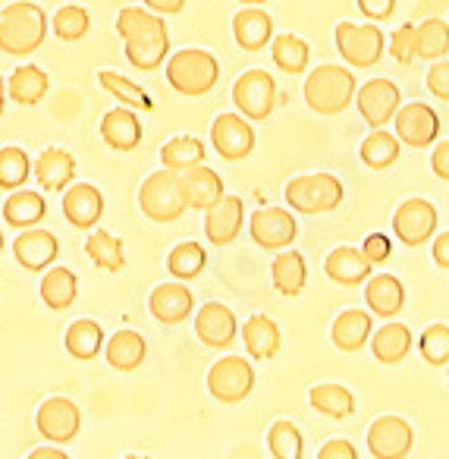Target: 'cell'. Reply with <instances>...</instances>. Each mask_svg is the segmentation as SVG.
<instances>
[{
  "label": "cell",
  "mask_w": 449,
  "mask_h": 459,
  "mask_svg": "<svg viewBox=\"0 0 449 459\" xmlns=\"http://www.w3.org/2000/svg\"><path fill=\"white\" fill-rule=\"evenodd\" d=\"M4 221L10 223L13 230H29L39 227L47 214V202L41 192L35 189H13L7 198H4V208H0Z\"/></svg>",
  "instance_id": "cell-27"
},
{
  "label": "cell",
  "mask_w": 449,
  "mask_h": 459,
  "mask_svg": "<svg viewBox=\"0 0 449 459\" xmlns=\"http://www.w3.org/2000/svg\"><path fill=\"white\" fill-rule=\"evenodd\" d=\"M139 208L148 221L154 223H173L183 217V211L189 208L183 195V183H179V173L177 170H160L148 173L145 183L139 189Z\"/></svg>",
  "instance_id": "cell-5"
},
{
  "label": "cell",
  "mask_w": 449,
  "mask_h": 459,
  "mask_svg": "<svg viewBox=\"0 0 449 459\" xmlns=\"http://www.w3.org/2000/svg\"><path fill=\"white\" fill-rule=\"evenodd\" d=\"M4 101H7V79L0 76V117H4Z\"/></svg>",
  "instance_id": "cell-58"
},
{
  "label": "cell",
  "mask_w": 449,
  "mask_h": 459,
  "mask_svg": "<svg viewBox=\"0 0 449 459\" xmlns=\"http://www.w3.org/2000/svg\"><path fill=\"white\" fill-rule=\"evenodd\" d=\"M430 170L440 179H449V142H440L430 154Z\"/></svg>",
  "instance_id": "cell-55"
},
{
  "label": "cell",
  "mask_w": 449,
  "mask_h": 459,
  "mask_svg": "<svg viewBox=\"0 0 449 459\" xmlns=\"http://www.w3.org/2000/svg\"><path fill=\"white\" fill-rule=\"evenodd\" d=\"M145 356H148L145 337H142L139 331H133V327L114 331L108 337V343H104V359H108V365L114 371H123V375L139 368V365L145 362Z\"/></svg>",
  "instance_id": "cell-25"
},
{
  "label": "cell",
  "mask_w": 449,
  "mask_h": 459,
  "mask_svg": "<svg viewBox=\"0 0 449 459\" xmlns=\"http://www.w3.org/2000/svg\"><path fill=\"white\" fill-rule=\"evenodd\" d=\"M308 403L315 412L327 415V419H346L355 412V396L342 384H315L308 390Z\"/></svg>",
  "instance_id": "cell-39"
},
{
  "label": "cell",
  "mask_w": 449,
  "mask_h": 459,
  "mask_svg": "<svg viewBox=\"0 0 449 459\" xmlns=\"http://www.w3.org/2000/svg\"><path fill=\"white\" fill-rule=\"evenodd\" d=\"M248 233H252V239L261 246V249L277 252V249L292 246L298 227H296V217H292V211H286V208H258L252 217H248Z\"/></svg>",
  "instance_id": "cell-16"
},
{
  "label": "cell",
  "mask_w": 449,
  "mask_h": 459,
  "mask_svg": "<svg viewBox=\"0 0 449 459\" xmlns=\"http://www.w3.org/2000/svg\"><path fill=\"white\" fill-rule=\"evenodd\" d=\"M26 459H70L64 450H57V446H39V450H32Z\"/></svg>",
  "instance_id": "cell-57"
},
{
  "label": "cell",
  "mask_w": 449,
  "mask_h": 459,
  "mask_svg": "<svg viewBox=\"0 0 449 459\" xmlns=\"http://www.w3.org/2000/svg\"><path fill=\"white\" fill-rule=\"evenodd\" d=\"M371 268L374 264L365 258V252L352 249V246H340V249L330 252L327 262H324V274L333 283H342V287H355V283L367 281Z\"/></svg>",
  "instance_id": "cell-31"
},
{
  "label": "cell",
  "mask_w": 449,
  "mask_h": 459,
  "mask_svg": "<svg viewBox=\"0 0 449 459\" xmlns=\"http://www.w3.org/2000/svg\"><path fill=\"white\" fill-rule=\"evenodd\" d=\"M85 255L95 264L98 271H108V274H117V271L126 268V255H123V239L114 237L110 230H89L85 237Z\"/></svg>",
  "instance_id": "cell-34"
},
{
  "label": "cell",
  "mask_w": 449,
  "mask_h": 459,
  "mask_svg": "<svg viewBox=\"0 0 449 459\" xmlns=\"http://www.w3.org/2000/svg\"><path fill=\"white\" fill-rule=\"evenodd\" d=\"M60 208H64V217L76 230H95L104 214V195H101V189L91 183H73L70 189L64 192Z\"/></svg>",
  "instance_id": "cell-22"
},
{
  "label": "cell",
  "mask_w": 449,
  "mask_h": 459,
  "mask_svg": "<svg viewBox=\"0 0 449 459\" xmlns=\"http://www.w3.org/2000/svg\"><path fill=\"white\" fill-rule=\"evenodd\" d=\"M246 221V204L239 195H223L217 204L204 211V237L211 246H229L242 233Z\"/></svg>",
  "instance_id": "cell-21"
},
{
  "label": "cell",
  "mask_w": 449,
  "mask_h": 459,
  "mask_svg": "<svg viewBox=\"0 0 449 459\" xmlns=\"http://www.w3.org/2000/svg\"><path fill=\"white\" fill-rule=\"evenodd\" d=\"M446 381H449V375H446Z\"/></svg>",
  "instance_id": "cell-62"
},
{
  "label": "cell",
  "mask_w": 449,
  "mask_h": 459,
  "mask_svg": "<svg viewBox=\"0 0 449 459\" xmlns=\"http://www.w3.org/2000/svg\"><path fill=\"white\" fill-rule=\"evenodd\" d=\"M104 327L95 318H76L64 333V350L79 362H91L98 352H104Z\"/></svg>",
  "instance_id": "cell-32"
},
{
  "label": "cell",
  "mask_w": 449,
  "mask_h": 459,
  "mask_svg": "<svg viewBox=\"0 0 449 459\" xmlns=\"http://www.w3.org/2000/svg\"><path fill=\"white\" fill-rule=\"evenodd\" d=\"M365 302L367 312L377 315V318H396L405 306V287L393 274H374L367 277Z\"/></svg>",
  "instance_id": "cell-29"
},
{
  "label": "cell",
  "mask_w": 449,
  "mask_h": 459,
  "mask_svg": "<svg viewBox=\"0 0 449 459\" xmlns=\"http://www.w3.org/2000/svg\"><path fill=\"white\" fill-rule=\"evenodd\" d=\"M271 57L277 64V70L289 73V76H302L308 70V60H311V48L305 45L298 35H277L271 41Z\"/></svg>",
  "instance_id": "cell-42"
},
{
  "label": "cell",
  "mask_w": 449,
  "mask_h": 459,
  "mask_svg": "<svg viewBox=\"0 0 449 459\" xmlns=\"http://www.w3.org/2000/svg\"><path fill=\"white\" fill-rule=\"evenodd\" d=\"M267 446H271L273 459H302L305 437L292 421H273L267 431Z\"/></svg>",
  "instance_id": "cell-46"
},
{
  "label": "cell",
  "mask_w": 449,
  "mask_h": 459,
  "mask_svg": "<svg viewBox=\"0 0 449 459\" xmlns=\"http://www.w3.org/2000/svg\"><path fill=\"white\" fill-rule=\"evenodd\" d=\"M402 108V95L393 79H371L358 89V114L371 129H384L390 120H396Z\"/></svg>",
  "instance_id": "cell-14"
},
{
  "label": "cell",
  "mask_w": 449,
  "mask_h": 459,
  "mask_svg": "<svg viewBox=\"0 0 449 459\" xmlns=\"http://www.w3.org/2000/svg\"><path fill=\"white\" fill-rule=\"evenodd\" d=\"M233 104L252 123L267 120L277 104V82L267 70H246L233 82Z\"/></svg>",
  "instance_id": "cell-8"
},
{
  "label": "cell",
  "mask_w": 449,
  "mask_h": 459,
  "mask_svg": "<svg viewBox=\"0 0 449 459\" xmlns=\"http://www.w3.org/2000/svg\"><path fill=\"white\" fill-rule=\"evenodd\" d=\"M393 126H396V135L402 145L427 148V145H434L436 135H440V117H436V110L430 108V104L411 101L399 108Z\"/></svg>",
  "instance_id": "cell-15"
},
{
  "label": "cell",
  "mask_w": 449,
  "mask_h": 459,
  "mask_svg": "<svg viewBox=\"0 0 449 459\" xmlns=\"http://www.w3.org/2000/svg\"><path fill=\"white\" fill-rule=\"evenodd\" d=\"M117 35L123 39L126 60L142 73L158 70L170 54V32L164 16L145 7H123L117 13Z\"/></svg>",
  "instance_id": "cell-1"
},
{
  "label": "cell",
  "mask_w": 449,
  "mask_h": 459,
  "mask_svg": "<svg viewBox=\"0 0 449 459\" xmlns=\"http://www.w3.org/2000/svg\"><path fill=\"white\" fill-rule=\"evenodd\" d=\"M436 230V208L427 198H405L393 214V233L402 246H421L434 237Z\"/></svg>",
  "instance_id": "cell-13"
},
{
  "label": "cell",
  "mask_w": 449,
  "mask_h": 459,
  "mask_svg": "<svg viewBox=\"0 0 449 459\" xmlns=\"http://www.w3.org/2000/svg\"><path fill=\"white\" fill-rule=\"evenodd\" d=\"M195 308V296L183 281H167L148 293V312L160 325H183Z\"/></svg>",
  "instance_id": "cell-18"
},
{
  "label": "cell",
  "mask_w": 449,
  "mask_h": 459,
  "mask_svg": "<svg viewBox=\"0 0 449 459\" xmlns=\"http://www.w3.org/2000/svg\"><path fill=\"white\" fill-rule=\"evenodd\" d=\"M242 343L252 359H273L280 350V327L267 315H252L242 325Z\"/></svg>",
  "instance_id": "cell-36"
},
{
  "label": "cell",
  "mask_w": 449,
  "mask_h": 459,
  "mask_svg": "<svg viewBox=\"0 0 449 459\" xmlns=\"http://www.w3.org/2000/svg\"><path fill=\"white\" fill-rule=\"evenodd\" d=\"M233 39H236V45L248 54L267 48V41H273L271 13L261 7H242L239 13L233 16Z\"/></svg>",
  "instance_id": "cell-26"
},
{
  "label": "cell",
  "mask_w": 449,
  "mask_h": 459,
  "mask_svg": "<svg viewBox=\"0 0 449 459\" xmlns=\"http://www.w3.org/2000/svg\"><path fill=\"white\" fill-rule=\"evenodd\" d=\"M32 177L41 186V192H66L76 183V158L66 148L51 145L35 158Z\"/></svg>",
  "instance_id": "cell-20"
},
{
  "label": "cell",
  "mask_w": 449,
  "mask_h": 459,
  "mask_svg": "<svg viewBox=\"0 0 449 459\" xmlns=\"http://www.w3.org/2000/svg\"><path fill=\"white\" fill-rule=\"evenodd\" d=\"M358 154L371 170H386V167L396 164L399 154H402V142H399V135L386 133V129H374V133L361 142Z\"/></svg>",
  "instance_id": "cell-41"
},
{
  "label": "cell",
  "mask_w": 449,
  "mask_h": 459,
  "mask_svg": "<svg viewBox=\"0 0 449 459\" xmlns=\"http://www.w3.org/2000/svg\"><path fill=\"white\" fill-rule=\"evenodd\" d=\"M415 444V431L402 415H377L367 425V450L374 459H405Z\"/></svg>",
  "instance_id": "cell-12"
},
{
  "label": "cell",
  "mask_w": 449,
  "mask_h": 459,
  "mask_svg": "<svg viewBox=\"0 0 449 459\" xmlns=\"http://www.w3.org/2000/svg\"><path fill=\"white\" fill-rule=\"evenodd\" d=\"M390 54L399 64H411L418 57V26H402L399 32H393Z\"/></svg>",
  "instance_id": "cell-49"
},
{
  "label": "cell",
  "mask_w": 449,
  "mask_h": 459,
  "mask_svg": "<svg viewBox=\"0 0 449 459\" xmlns=\"http://www.w3.org/2000/svg\"><path fill=\"white\" fill-rule=\"evenodd\" d=\"M336 48L342 60L355 70H367L384 54V32L377 26H355V22H340L336 26Z\"/></svg>",
  "instance_id": "cell-9"
},
{
  "label": "cell",
  "mask_w": 449,
  "mask_h": 459,
  "mask_svg": "<svg viewBox=\"0 0 449 459\" xmlns=\"http://www.w3.org/2000/svg\"><path fill=\"white\" fill-rule=\"evenodd\" d=\"M142 7L158 16H177V13H183L186 0H142Z\"/></svg>",
  "instance_id": "cell-54"
},
{
  "label": "cell",
  "mask_w": 449,
  "mask_h": 459,
  "mask_svg": "<svg viewBox=\"0 0 449 459\" xmlns=\"http://www.w3.org/2000/svg\"><path fill=\"white\" fill-rule=\"evenodd\" d=\"M220 79V64L204 48H183L167 57V82L186 98H202Z\"/></svg>",
  "instance_id": "cell-4"
},
{
  "label": "cell",
  "mask_w": 449,
  "mask_h": 459,
  "mask_svg": "<svg viewBox=\"0 0 449 459\" xmlns=\"http://www.w3.org/2000/svg\"><path fill=\"white\" fill-rule=\"evenodd\" d=\"M120 459H151V456H145V453H126V456H120Z\"/></svg>",
  "instance_id": "cell-59"
},
{
  "label": "cell",
  "mask_w": 449,
  "mask_h": 459,
  "mask_svg": "<svg viewBox=\"0 0 449 459\" xmlns=\"http://www.w3.org/2000/svg\"><path fill=\"white\" fill-rule=\"evenodd\" d=\"M91 29V16L82 4H64L57 13L51 16V32L60 41H79L85 39Z\"/></svg>",
  "instance_id": "cell-45"
},
{
  "label": "cell",
  "mask_w": 449,
  "mask_h": 459,
  "mask_svg": "<svg viewBox=\"0 0 449 459\" xmlns=\"http://www.w3.org/2000/svg\"><path fill=\"white\" fill-rule=\"evenodd\" d=\"M79 425H82V412L70 396H47L35 409V428L51 444H70L79 434Z\"/></svg>",
  "instance_id": "cell-10"
},
{
  "label": "cell",
  "mask_w": 449,
  "mask_h": 459,
  "mask_svg": "<svg viewBox=\"0 0 449 459\" xmlns=\"http://www.w3.org/2000/svg\"><path fill=\"white\" fill-rule=\"evenodd\" d=\"M305 277H308V268H305L302 252L296 249H280V255L273 258L271 264V283L280 296L292 299L305 290Z\"/></svg>",
  "instance_id": "cell-35"
},
{
  "label": "cell",
  "mask_w": 449,
  "mask_h": 459,
  "mask_svg": "<svg viewBox=\"0 0 449 459\" xmlns=\"http://www.w3.org/2000/svg\"><path fill=\"white\" fill-rule=\"evenodd\" d=\"M449 51V26L443 20H424L418 26V57L440 60Z\"/></svg>",
  "instance_id": "cell-47"
},
{
  "label": "cell",
  "mask_w": 449,
  "mask_h": 459,
  "mask_svg": "<svg viewBox=\"0 0 449 459\" xmlns=\"http://www.w3.org/2000/svg\"><path fill=\"white\" fill-rule=\"evenodd\" d=\"M317 459H358V453H355V446L349 440L333 437L317 450Z\"/></svg>",
  "instance_id": "cell-52"
},
{
  "label": "cell",
  "mask_w": 449,
  "mask_h": 459,
  "mask_svg": "<svg viewBox=\"0 0 449 459\" xmlns=\"http://www.w3.org/2000/svg\"><path fill=\"white\" fill-rule=\"evenodd\" d=\"M0 249H4V230H0Z\"/></svg>",
  "instance_id": "cell-61"
},
{
  "label": "cell",
  "mask_w": 449,
  "mask_h": 459,
  "mask_svg": "<svg viewBox=\"0 0 449 459\" xmlns=\"http://www.w3.org/2000/svg\"><path fill=\"white\" fill-rule=\"evenodd\" d=\"M409 350H411V331L405 325H399V321H390V325H384V327L374 331L371 352H374L377 362L396 365L409 356Z\"/></svg>",
  "instance_id": "cell-37"
},
{
  "label": "cell",
  "mask_w": 449,
  "mask_h": 459,
  "mask_svg": "<svg viewBox=\"0 0 449 459\" xmlns=\"http://www.w3.org/2000/svg\"><path fill=\"white\" fill-rule=\"evenodd\" d=\"M305 104L315 114L333 117L342 114L349 108V101L355 98V76L340 64H321L308 73L302 85Z\"/></svg>",
  "instance_id": "cell-3"
},
{
  "label": "cell",
  "mask_w": 449,
  "mask_h": 459,
  "mask_svg": "<svg viewBox=\"0 0 449 459\" xmlns=\"http://www.w3.org/2000/svg\"><path fill=\"white\" fill-rule=\"evenodd\" d=\"M51 89V76L39 64H20L7 76V95L22 108H35Z\"/></svg>",
  "instance_id": "cell-30"
},
{
  "label": "cell",
  "mask_w": 449,
  "mask_h": 459,
  "mask_svg": "<svg viewBox=\"0 0 449 459\" xmlns=\"http://www.w3.org/2000/svg\"><path fill=\"white\" fill-rule=\"evenodd\" d=\"M179 183H183V195H186V204L192 211H208L211 204L220 202L227 192H223V179L217 170L211 167L198 164V167H189L186 173H179Z\"/></svg>",
  "instance_id": "cell-24"
},
{
  "label": "cell",
  "mask_w": 449,
  "mask_h": 459,
  "mask_svg": "<svg viewBox=\"0 0 449 459\" xmlns=\"http://www.w3.org/2000/svg\"><path fill=\"white\" fill-rule=\"evenodd\" d=\"M51 32L45 7L35 0H16L0 10V51L10 57H29L45 45Z\"/></svg>",
  "instance_id": "cell-2"
},
{
  "label": "cell",
  "mask_w": 449,
  "mask_h": 459,
  "mask_svg": "<svg viewBox=\"0 0 449 459\" xmlns=\"http://www.w3.org/2000/svg\"><path fill=\"white\" fill-rule=\"evenodd\" d=\"M427 89L434 98L440 101H449V60H436L427 70Z\"/></svg>",
  "instance_id": "cell-51"
},
{
  "label": "cell",
  "mask_w": 449,
  "mask_h": 459,
  "mask_svg": "<svg viewBox=\"0 0 449 459\" xmlns=\"http://www.w3.org/2000/svg\"><path fill=\"white\" fill-rule=\"evenodd\" d=\"M430 255H434L436 268L449 271V230H446V233H440V237L434 239V249H430Z\"/></svg>",
  "instance_id": "cell-56"
},
{
  "label": "cell",
  "mask_w": 449,
  "mask_h": 459,
  "mask_svg": "<svg viewBox=\"0 0 449 459\" xmlns=\"http://www.w3.org/2000/svg\"><path fill=\"white\" fill-rule=\"evenodd\" d=\"M101 139L110 152L129 154L142 145V120L133 108H110L101 117Z\"/></svg>",
  "instance_id": "cell-23"
},
{
  "label": "cell",
  "mask_w": 449,
  "mask_h": 459,
  "mask_svg": "<svg viewBox=\"0 0 449 459\" xmlns=\"http://www.w3.org/2000/svg\"><path fill=\"white\" fill-rule=\"evenodd\" d=\"M98 82H101V89L110 91V95L117 98V104H123V108H133V110H151L154 108L151 95H148L139 82H133V79L123 76V73L101 70L98 73Z\"/></svg>",
  "instance_id": "cell-43"
},
{
  "label": "cell",
  "mask_w": 449,
  "mask_h": 459,
  "mask_svg": "<svg viewBox=\"0 0 449 459\" xmlns=\"http://www.w3.org/2000/svg\"><path fill=\"white\" fill-rule=\"evenodd\" d=\"M39 296H41V302H45L51 312H66V308L76 302V296H79V281H76V274H73L70 268H47L45 271V277H41V283H39Z\"/></svg>",
  "instance_id": "cell-33"
},
{
  "label": "cell",
  "mask_w": 449,
  "mask_h": 459,
  "mask_svg": "<svg viewBox=\"0 0 449 459\" xmlns=\"http://www.w3.org/2000/svg\"><path fill=\"white\" fill-rule=\"evenodd\" d=\"M418 350H421V359L434 368H443L449 365V325H430L424 327L421 340H418Z\"/></svg>",
  "instance_id": "cell-48"
},
{
  "label": "cell",
  "mask_w": 449,
  "mask_h": 459,
  "mask_svg": "<svg viewBox=\"0 0 449 459\" xmlns=\"http://www.w3.org/2000/svg\"><path fill=\"white\" fill-rule=\"evenodd\" d=\"M32 164L35 160L29 158L26 148L20 145H4L0 148V189H22L26 179L32 177Z\"/></svg>",
  "instance_id": "cell-44"
},
{
  "label": "cell",
  "mask_w": 449,
  "mask_h": 459,
  "mask_svg": "<svg viewBox=\"0 0 449 459\" xmlns=\"http://www.w3.org/2000/svg\"><path fill=\"white\" fill-rule=\"evenodd\" d=\"M255 387V368L242 356H223L208 368V394L217 403H242Z\"/></svg>",
  "instance_id": "cell-7"
},
{
  "label": "cell",
  "mask_w": 449,
  "mask_h": 459,
  "mask_svg": "<svg viewBox=\"0 0 449 459\" xmlns=\"http://www.w3.org/2000/svg\"><path fill=\"white\" fill-rule=\"evenodd\" d=\"M361 252H365V258L371 264H384L393 252V243L386 233H371V237H365V243H361Z\"/></svg>",
  "instance_id": "cell-50"
},
{
  "label": "cell",
  "mask_w": 449,
  "mask_h": 459,
  "mask_svg": "<svg viewBox=\"0 0 449 459\" xmlns=\"http://www.w3.org/2000/svg\"><path fill=\"white\" fill-rule=\"evenodd\" d=\"M358 10L367 16V20L380 22L396 10V0H358Z\"/></svg>",
  "instance_id": "cell-53"
},
{
  "label": "cell",
  "mask_w": 449,
  "mask_h": 459,
  "mask_svg": "<svg viewBox=\"0 0 449 459\" xmlns=\"http://www.w3.org/2000/svg\"><path fill=\"white\" fill-rule=\"evenodd\" d=\"M371 337H374V318L371 312H361V308H349V312L336 315L333 327H330V340L342 352H358Z\"/></svg>",
  "instance_id": "cell-28"
},
{
  "label": "cell",
  "mask_w": 449,
  "mask_h": 459,
  "mask_svg": "<svg viewBox=\"0 0 449 459\" xmlns=\"http://www.w3.org/2000/svg\"><path fill=\"white\" fill-rule=\"evenodd\" d=\"M57 255H60L57 237H54L51 230H45V227H29L13 239L16 264H20V268H26V271H32V274L47 271L54 262H57Z\"/></svg>",
  "instance_id": "cell-17"
},
{
  "label": "cell",
  "mask_w": 449,
  "mask_h": 459,
  "mask_svg": "<svg viewBox=\"0 0 449 459\" xmlns=\"http://www.w3.org/2000/svg\"><path fill=\"white\" fill-rule=\"evenodd\" d=\"M239 333V321H236L233 308L223 302H204L195 312V337L211 350H227Z\"/></svg>",
  "instance_id": "cell-19"
},
{
  "label": "cell",
  "mask_w": 449,
  "mask_h": 459,
  "mask_svg": "<svg viewBox=\"0 0 449 459\" xmlns=\"http://www.w3.org/2000/svg\"><path fill=\"white\" fill-rule=\"evenodd\" d=\"M239 4H248V7H258V4H267V0H239Z\"/></svg>",
  "instance_id": "cell-60"
},
{
  "label": "cell",
  "mask_w": 449,
  "mask_h": 459,
  "mask_svg": "<svg viewBox=\"0 0 449 459\" xmlns=\"http://www.w3.org/2000/svg\"><path fill=\"white\" fill-rule=\"evenodd\" d=\"M211 145L223 160H246L255 148V129L252 120L236 114H217L211 123Z\"/></svg>",
  "instance_id": "cell-11"
},
{
  "label": "cell",
  "mask_w": 449,
  "mask_h": 459,
  "mask_svg": "<svg viewBox=\"0 0 449 459\" xmlns=\"http://www.w3.org/2000/svg\"><path fill=\"white\" fill-rule=\"evenodd\" d=\"M208 264V252L195 243V239H186V243H177L170 252H167V271H170L173 281H195L198 274Z\"/></svg>",
  "instance_id": "cell-40"
},
{
  "label": "cell",
  "mask_w": 449,
  "mask_h": 459,
  "mask_svg": "<svg viewBox=\"0 0 449 459\" xmlns=\"http://www.w3.org/2000/svg\"><path fill=\"white\" fill-rule=\"evenodd\" d=\"M160 158V167H167V170H177V173H186L189 167H198L204 164V142L195 139V135H177V139L164 142L158 152Z\"/></svg>",
  "instance_id": "cell-38"
},
{
  "label": "cell",
  "mask_w": 449,
  "mask_h": 459,
  "mask_svg": "<svg viewBox=\"0 0 449 459\" xmlns=\"http://www.w3.org/2000/svg\"><path fill=\"white\" fill-rule=\"evenodd\" d=\"M342 183L333 173H305L286 183V204L298 214H327L342 204Z\"/></svg>",
  "instance_id": "cell-6"
}]
</instances>
